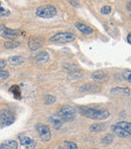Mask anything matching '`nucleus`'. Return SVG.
<instances>
[{"label":"nucleus","mask_w":131,"mask_h":149,"mask_svg":"<svg viewBox=\"0 0 131 149\" xmlns=\"http://www.w3.org/2000/svg\"><path fill=\"white\" fill-rule=\"evenodd\" d=\"M113 140H114V136L109 134V135L105 136V137L102 139V143L105 144V145H109V144H111L112 142H113Z\"/></svg>","instance_id":"b1692460"},{"label":"nucleus","mask_w":131,"mask_h":149,"mask_svg":"<svg viewBox=\"0 0 131 149\" xmlns=\"http://www.w3.org/2000/svg\"><path fill=\"white\" fill-rule=\"evenodd\" d=\"M36 15L40 18H53L57 15V8L51 4L41 5L37 7Z\"/></svg>","instance_id":"7ed1b4c3"},{"label":"nucleus","mask_w":131,"mask_h":149,"mask_svg":"<svg viewBox=\"0 0 131 149\" xmlns=\"http://www.w3.org/2000/svg\"><path fill=\"white\" fill-rule=\"evenodd\" d=\"M59 117L63 121L65 122H71L73 120L76 119L78 112H77V109L75 107L71 106V104H65L63 106L59 111Z\"/></svg>","instance_id":"f03ea898"},{"label":"nucleus","mask_w":131,"mask_h":149,"mask_svg":"<svg viewBox=\"0 0 131 149\" xmlns=\"http://www.w3.org/2000/svg\"><path fill=\"white\" fill-rule=\"evenodd\" d=\"M111 10H112L111 6H109V5L103 6L102 9H101V13L102 14H109L110 12H111Z\"/></svg>","instance_id":"bb28decb"},{"label":"nucleus","mask_w":131,"mask_h":149,"mask_svg":"<svg viewBox=\"0 0 131 149\" xmlns=\"http://www.w3.org/2000/svg\"><path fill=\"white\" fill-rule=\"evenodd\" d=\"M43 102L47 106H51V104L56 102V97L53 95H51V94H47L43 97Z\"/></svg>","instance_id":"4be33fe9"},{"label":"nucleus","mask_w":131,"mask_h":149,"mask_svg":"<svg viewBox=\"0 0 131 149\" xmlns=\"http://www.w3.org/2000/svg\"><path fill=\"white\" fill-rule=\"evenodd\" d=\"M98 86L93 83H86V84L82 85V86L79 88L81 92H94L95 90H97Z\"/></svg>","instance_id":"a211bd4d"},{"label":"nucleus","mask_w":131,"mask_h":149,"mask_svg":"<svg viewBox=\"0 0 131 149\" xmlns=\"http://www.w3.org/2000/svg\"><path fill=\"white\" fill-rule=\"evenodd\" d=\"M112 94H123V95H129L130 88L129 87H114L110 90Z\"/></svg>","instance_id":"f3484780"},{"label":"nucleus","mask_w":131,"mask_h":149,"mask_svg":"<svg viewBox=\"0 0 131 149\" xmlns=\"http://www.w3.org/2000/svg\"><path fill=\"white\" fill-rule=\"evenodd\" d=\"M21 35V31L12 30V29L6 28L4 24H0V37L6 40H15Z\"/></svg>","instance_id":"39448f33"},{"label":"nucleus","mask_w":131,"mask_h":149,"mask_svg":"<svg viewBox=\"0 0 131 149\" xmlns=\"http://www.w3.org/2000/svg\"><path fill=\"white\" fill-rule=\"evenodd\" d=\"M43 41L40 38H32L28 42V48H29L30 51H36L43 46Z\"/></svg>","instance_id":"9d476101"},{"label":"nucleus","mask_w":131,"mask_h":149,"mask_svg":"<svg viewBox=\"0 0 131 149\" xmlns=\"http://www.w3.org/2000/svg\"><path fill=\"white\" fill-rule=\"evenodd\" d=\"M0 120H1L3 126H10L15 121V115L12 111L8 109H4L0 113Z\"/></svg>","instance_id":"0eeeda50"},{"label":"nucleus","mask_w":131,"mask_h":149,"mask_svg":"<svg viewBox=\"0 0 131 149\" xmlns=\"http://www.w3.org/2000/svg\"><path fill=\"white\" fill-rule=\"evenodd\" d=\"M75 26H76V28L78 29L79 31H82L84 35H91V33H93L92 28H90V26L82 24V22H76V24H75Z\"/></svg>","instance_id":"2eb2a0df"},{"label":"nucleus","mask_w":131,"mask_h":149,"mask_svg":"<svg viewBox=\"0 0 131 149\" xmlns=\"http://www.w3.org/2000/svg\"><path fill=\"white\" fill-rule=\"evenodd\" d=\"M91 78L94 81L103 82V81H106L108 79V75L104 71H96V72H93L91 74Z\"/></svg>","instance_id":"9b49d317"},{"label":"nucleus","mask_w":131,"mask_h":149,"mask_svg":"<svg viewBox=\"0 0 131 149\" xmlns=\"http://www.w3.org/2000/svg\"><path fill=\"white\" fill-rule=\"evenodd\" d=\"M111 130L115 135H117L118 137H121V138H130V132H127L125 130H123L122 128H120L119 126L115 125H112L111 126Z\"/></svg>","instance_id":"1a4fd4ad"},{"label":"nucleus","mask_w":131,"mask_h":149,"mask_svg":"<svg viewBox=\"0 0 131 149\" xmlns=\"http://www.w3.org/2000/svg\"><path fill=\"white\" fill-rule=\"evenodd\" d=\"M19 45H20L19 42H16V41H14V40H9V41L4 43V47H5L6 49H15V48H17Z\"/></svg>","instance_id":"aec40b11"},{"label":"nucleus","mask_w":131,"mask_h":149,"mask_svg":"<svg viewBox=\"0 0 131 149\" xmlns=\"http://www.w3.org/2000/svg\"><path fill=\"white\" fill-rule=\"evenodd\" d=\"M2 127H4V126H3V124H2L1 120H0V128H2Z\"/></svg>","instance_id":"2f4dec72"},{"label":"nucleus","mask_w":131,"mask_h":149,"mask_svg":"<svg viewBox=\"0 0 131 149\" xmlns=\"http://www.w3.org/2000/svg\"><path fill=\"white\" fill-rule=\"evenodd\" d=\"M10 10L8 8L4 7L1 3H0V17H7V16L10 15Z\"/></svg>","instance_id":"5701e85b"},{"label":"nucleus","mask_w":131,"mask_h":149,"mask_svg":"<svg viewBox=\"0 0 131 149\" xmlns=\"http://www.w3.org/2000/svg\"><path fill=\"white\" fill-rule=\"evenodd\" d=\"M64 144H65V147L68 148V149H78V145H77L75 142L65 141V142H64Z\"/></svg>","instance_id":"393cba45"},{"label":"nucleus","mask_w":131,"mask_h":149,"mask_svg":"<svg viewBox=\"0 0 131 149\" xmlns=\"http://www.w3.org/2000/svg\"><path fill=\"white\" fill-rule=\"evenodd\" d=\"M6 66V61L2 58H0V69H3Z\"/></svg>","instance_id":"c85d7f7f"},{"label":"nucleus","mask_w":131,"mask_h":149,"mask_svg":"<svg viewBox=\"0 0 131 149\" xmlns=\"http://www.w3.org/2000/svg\"><path fill=\"white\" fill-rule=\"evenodd\" d=\"M79 112L82 116L86 118L92 119V120H100L104 121L107 118H109L110 113L107 110H100V109H94V108H88V107H80Z\"/></svg>","instance_id":"f257e3e1"},{"label":"nucleus","mask_w":131,"mask_h":149,"mask_svg":"<svg viewBox=\"0 0 131 149\" xmlns=\"http://www.w3.org/2000/svg\"><path fill=\"white\" fill-rule=\"evenodd\" d=\"M128 10L130 11V2H128Z\"/></svg>","instance_id":"473e14b6"},{"label":"nucleus","mask_w":131,"mask_h":149,"mask_svg":"<svg viewBox=\"0 0 131 149\" xmlns=\"http://www.w3.org/2000/svg\"><path fill=\"white\" fill-rule=\"evenodd\" d=\"M35 129H36V132L38 133L39 139L41 140L43 142H49L51 140V130H49V126L45 125V124L38 123L35 125Z\"/></svg>","instance_id":"423d86ee"},{"label":"nucleus","mask_w":131,"mask_h":149,"mask_svg":"<svg viewBox=\"0 0 131 149\" xmlns=\"http://www.w3.org/2000/svg\"><path fill=\"white\" fill-rule=\"evenodd\" d=\"M76 39V36L72 33H67V31H61V33H56L55 36L49 38V42L56 44H67L71 43Z\"/></svg>","instance_id":"20e7f679"},{"label":"nucleus","mask_w":131,"mask_h":149,"mask_svg":"<svg viewBox=\"0 0 131 149\" xmlns=\"http://www.w3.org/2000/svg\"><path fill=\"white\" fill-rule=\"evenodd\" d=\"M9 77V72L4 69H0V79H6Z\"/></svg>","instance_id":"a878e982"},{"label":"nucleus","mask_w":131,"mask_h":149,"mask_svg":"<svg viewBox=\"0 0 131 149\" xmlns=\"http://www.w3.org/2000/svg\"><path fill=\"white\" fill-rule=\"evenodd\" d=\"M24 62V58L22 56H11V57L8 58V63L12 66H19L22 63Z\"/></svg>","instance_id":"ddd939ff"},{"label":"nucleus","mask_w":131,"mask_h":149,"mask_svg":"<svg viewBox=\"0 0 131 149\" xmlns=\"http://www.w3.org/2000/svg\"><path fill=\"white\" fill-rule=\"evenodd\" d=\"M18 145L15 140H6L0 144V149H17Z\"/></svg>","instance_id":"f8f14e48"},{"label":"nucleus","mask_w":131,"mask_h":149,"mask_svg":"<svg viewBox=\"0 0 131 149\" xmlns=\"http://www.w3.org/2000/svg\"><path fill=\"white\" fill-rule=\"evenodd\" d=\"M127 42H128V44H131V33H128V36H127Z\"/></svg>","instance_id":"7c9ffc66"},{"label":"nucleus","mask_w":131,"mask_h":149,"mask_svg":"<svg viewBox=\"0 0 131 149\" xmlns=\"http://www.w3.org/2000/svg\"><path fill=\"white\" fill-rule=\"evenodd\" d=\"M19 141H20V144H21L23 147L25 148H28V149H33L36 147V142L34 141L33 139H32L30 137L28 136H19Z\"/></svg>","instance_id":"6e6552de"},{"label":"nucleus","mask_w":131,"mask_h":149,"mask_svg":"<svg viewBox=\"0 0 131 149\" xmlns=\"http://www.w3.org/2000/svg\"><path fill=\"white\" fill-rule=\"evenodd\" d=\"M35 60L39 63H43V64L47 63V62H49V53H47V52H45V51L38 52V53L35 55Z\"/></svg>","instance_id":"dca6fc26"},{"label":"nucleus","mask_w":131,"mask_h":149,"mask_svg":"<svg viewBox=\"0 0 131 149\" xmlns=\"http://www.w3.org/2000/svg\"><path fill=\"white\" fill-rule=\"evenodd\" d=\"M91 132H102L105 130V125L102 123H96V124H93V125L90 126L89 128Z\"/></svg>","instance_id":"6ab92c4d"},{"label":"nucleus","mask_w":131,"mask_h":149,"mask_svg":"<svg viewBox=\"0 0 131 149\" xmlns=\"http://www.w3.org/2000/svg\"><path fill=\"white\" fill-rule=\"evenodd\" d=\"M116 125L119 126L120 128H122L123 130L127 132H131V124L129 122H126V121H121V122H118L116 123Z\"/></svg>","instance_id":"412c9836"},{"label":"nucleus","mask_w":131,"mask_h":149,"mask_svg":"<svg viewBox=\"0 0 131 149\" xmlns=\"http://www.w3.org/2000/svg\"><path fill=\"white\" fill-rule=\"evenodd\" d=\"M123 76H124V78H125V80H127L128 82H131V73L129 70L125 71V72L123 73Z\"/></svg>","instance_id":"cd10ccee"},{"label":"nucleus","mask_w":131,"mask_h":149,"mask_svg":"<svg viewBox=\"0 0 131 149\" xmlns=\"http://www.w3.org/2000/svg\"><path fill=\"white\" fill-rule=\"evenodd\" d=\"M49 122L53 124V126L55 127V129L59 130L61 129L62 125H63V120L59 117V115H53V116L49 117Z\"/></svg>","instance_id":"4468645a"},{"label":"nucleus","mask_w":131,"mask_h":149,"mask_svg":"<svg viewBox=\"0 0 131 149\" xmlns=\"http://www.w3.org/2000/svg\"><path fill=\"white\" fill-rule=\"evenodd\" d=\"M69 1H70V3H72L75 7H78L79 6V2L77 1V0H69Z\"/></svg>","instance_id":"c756f323"}]
</instances>
